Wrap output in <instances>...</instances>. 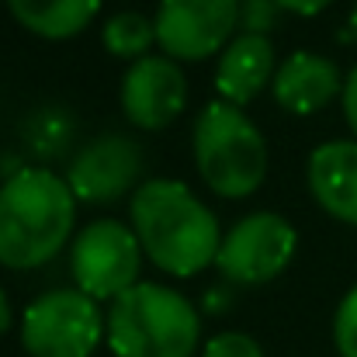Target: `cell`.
Returning a JSON list of instances; mask_svg holds the SVG:
<instances>
[{"label":"cell","mask_w":357,"mask_h":357,"mask_svg":"<svg viewBox=\"0 0 357 357\" xmlns=\"http://www.w3.org/2000/svg\"><path fill=\"white\" fill-rule=\"evenodd\" d=\"M132 229L142 253L174 278H195L215 264L222 233L212 208L184 184L170 177H153L132 191Z\"/></svg>","instance_id":"obj_1"},{"label":"cell","mask_w":357,"mask_h":357,"mask_svg":"<svg viewBox=\"0 0 357 357\" xmlns=\"http://www.w3.org/2000/svg\"><path fill=\"white\" fill-rule=\"evenodd\" d=\"M77 195L45 170L21 167L0 184V264L7 271H31L49 264L73 233Z\"/></svg>","instance_id":"obj_2"},{"label":"cell","mask_w":357,"mask_h":357,"mask_svg":"<svg viewBox=\"0 0 357 357\" xmlns=\"http://www.w3.org/2000/svg\"><path fill=\"white\" fill-rule=\"evenodd\" d=\"M105 340L115 357H195L202 316L181 291L139 281L112 302Z\"/></svg>","instance_id":"obj_3"},{"label":"cell","mask_w":357,"mask_h":357,"mask_svg":"<svg viewBox=\"0 0 357 357\" xmlns=\"http://www.w3.org/2000/svg\"><path fill=\"white\" fill-rule=\"evenodd\" d=\"M195 163L219 198H250L267 177V142L229 101H212L195 119Z\"/></svg>","instance_id":"obj_4"},{"label":"cell","mask_w":357,"mask_h":357,"mask_svg":"<svg viewBox=\"0 0 357 357\" xmlns=\"http://www.w3.org/2000/svg\"><path fill=\"white\" fill-rule=\"evenodd\" d=\"M105 333L108 316L80 288L45 291L21 316V347L31 357H91Z\"/></svg>","instance_id":"obj_5"},{"label":"cell","mask_w":357,"mask_h":357,"mask_svg":"<svg viewBox=\"0 0 357 357\" xmlns=\"http://www.w3.org/2000/svg\"><path fill=\"white\" fill-rule=\"evenodd\" d=\"M142 243L132 226L115 219H98L80 229L70 250V271L84 295L98 302H115L128 288L139 284L142 271Z\"/></svg>","instance_id":"obj_6"},{"label":"cell","mask_w":357,"mask_h":357,"mask_svg":"<svg viewBox=\"0 0 357 357\" xmlns=\"http://www.w3.org/2000/svg\"><path fill=\"white\" fill-rule=\"evenodd\" d=\"M298 250L295 226L278 212H253L222 236L215 267L233 284H267L291 264Z\"/></svg>","instance_id":"obj_7"},{"label":"cell","mask_w":357,"mask_h":357,"mask_svg":"<svg viewBox=\"0 0 357 357\" xmlns=\"http://www.w3.org/2000/svg\"><path fill=\"white\" fill-rule=\"evenodd\" d=\"M156 45L177 63H202L219 56L239 28V0H160Z\"/></svg>","instance_id":"obj_8"},{"label":"cell","mask_w":357,"mask_h":357,"mask_svg":"<svg viewBox=\"0 0 357 357\" xmlns=\"http://www.w3.org/2000/svg\"><path fill=\"white\" fill-rule=\"evenodd\" d=\"M188 105V80L177 59L142 56L121 77V112L135 128L160 132Z\"/></svg>","instance_id":"obj_9"},{"label":"cell","mask_w":357,"mask_h":357,"mask_svg":"<svg viewBox=\"0 0 357 357\" xmlns=\"http://www.w3.org/2000/svg\"><path fill=\"white\" fill-rule=\"evenodd\" d=\"M142 174V149L135 139L108 132L94 142H87L66 174V184L73 188L77 202L87 205H112L121 195L132 191V184Z\"/></svg>","instance_id":"obj_10"},{"label":"cell","mask_w":357,"mask_h":357,"mask_svg":"<svg viewBox=\"0 0 357 357\" xmlns=\"http://www.w3.org/2000/svg\"><path fill=\"white\" fill-rule=\"evenodd\" d=\"M271 94L291 115H316L333 98L344 94V80L333 59L319 52H291L278 66L271 80Z\"/></svg>","instance_id":"obj_11"},{"label":"cell","mask_w":357,"mask_h":357,"mask_svg":"<svg viewBox=\"0 0 357 357\" xmlns=\"http://www.w3.org/2000/svg\"><path fill=\"white\" fill-rule=\"evenodd\" d=\"M278 73V56H274V42L267 35H253V31H239L236 38L219 52V66H215V91L219 101L229 105H250L260 98L264 87H271Z\"/></svg>","instance_id":"obj_12"},{"label":"cell","mask_w":357,"mask_h":357,"mask_svg":"<svg viewBox=\"0 0 357 357\" xmlns=\"http://www.w3.org/2000/svg\"><path fill=\"white\" fill-rule=\"evenodd\" d=\"M309 191L326 215L357 226V139H333L312 149Z\"/></svg>","instance_id":"obj_13"},{"label":"cell","mask_w":357,"mask_h":357,"mask_svg":"<svg viewBox=\"0 0 357 357\" xmlns=\"http://www.w3.org/2000/svg\"><path fill=\"white\" fill-rule=\"evenodd\" d=\"M14 21L38 38L63 42L80 35L98 14L101 0H7Z\"/></svg>","instance_id":"obj_14"},{"label":"cell","mask_w":357,"mask_h":357,"mask_svg":"<svg viewBox=\"0 0 357 357\" xmlns=\"http://www.w3.org/2000/svg\"><path fill=\"white\" fill-rule=\"evenodd\" d=\"M101 42L115 59H132L135 63V59L149 56V45L156 42V24H153V17H146L139 10H121L105 24Z\"/></svg>","instance_id":"obj_15"},{"label":"cell","mask_w":357,"mask_h":357,"mask_svg":"<svg viewBox=\"0 0 357 357\" xmlns=\"http://www.w3.org/2000/svg\"><path fill=\"white\" fill-rule=\"evenodd\" d=\"M333 344L340 357H357V284L344 295L333 316Z\"/></svg>","instance_id":"obj_16"},{"label":"cell","mask_w":357,"mask_h":357,"mask_svg":"<svg viewBox=\"0 0 357 357\" xmlns=\"http://www.w3.org/2000/svg\"><path fill=\"white\" fill-rule=\"evenodd\" d=\"M278 0H239V28L253 35H267L278 24Z\"/></svg>","instance_id":"obj_17"},{"label":"cell","mask_w":357,"mask_h":357,"mask_svg":"<svg viewBox=\"0 0 357 357\" xmlns=\"http://www.w3.org/2000/svg\"><path fill=\"white\" fill-rule=\"evenodd\" d=\"M202 357H264L260 344L250 337V333H239V330H229V333H219L205 344Z\"/></svg>","instance_id":"obj_18"},{"label":"cell","mask_w":357,"mask_h":357,"mask_svg":"<svg viewBox=\"0 0 357 357\" xmlns=\"http://www.w3.org/2000/svg\"><path fill=\"white\" fill-rule=\"evenodd\" d=\"M340 101H344V119H347V125H351V132H354V139H357V66L347 73V80H344Z\"/></svg>","instance_id":"obj_19"},{"label":"cell","mask_w":357,"mask_h":357,"mask_svg":"<svg viewBox=\"0 0 357 357\" xmlns=\"http://www.w3.org/2000/svg\"><path fill=\"white\" fill-rule=\"evenodd\" d=\"M330 3H333V0H278V7H281V10L298 14V17H312V14L326 10Z\"/></svg>","instance_id":"obj_20"},{"label":"cell","mask_w":357,"mask_h":357,"mask_svg":"<svg viewBox=\"0 0 357 357\" xmlns=\"http://www.w3.org/2000/svg\"><path fill=\"white\" fill-rule=\"evenodd\" d=\"M10 323H14V312H10V298H7V291L0 288V333H7V330H10Z\"/></svg>","instance_id":"obj_21"},{"label":"cell","mask_w":357,"mask_h":357,"mask_svg":"<svg viewBox=\"0 0 357 357\" xmlns=\"http://www.w3.org/2000/svg\"><path fill=\"white\" fill-rule=\"evenodd\" d=\"M226 291H208V298H205V309L208 312H222L226 305H229V298H222Z\"/></svg>","instance_id":"obj_22"},{"label":"cell","mask_w":357,"mask_h":357,"mask_svg":"<svg viewBox=\"0 0 357 357\" xmlns=\"http://www.w3.org/2000/svg\"><path fill=\"white\" fill-rule=\"evenodd\" d=\"M347 38L357 42V3H354V10H351V21H347Z\"/></svg>","instance_id":"obj_23"}]
</instances>
